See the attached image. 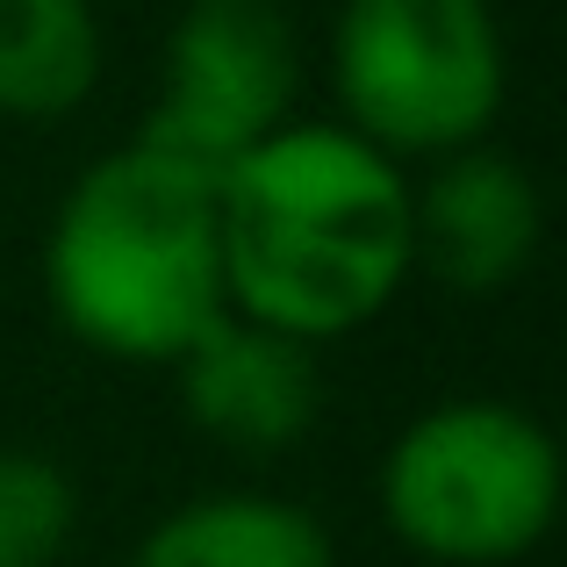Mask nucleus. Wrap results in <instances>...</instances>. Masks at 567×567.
<instances>
[{"instance_id":"nucleus-1","label":"nucleus","mask_w":567,"mask_h":567,"mask_svg":"<svg viewBox=\"0 0 567 567\" xmlns=\"http://www.w3.org/2000/svg\"><path fill=\"white\" fill-rule=\"evenodd\" d=\"M223 302L331 346L410 280V181L346 123H288L216 181Z\"/></svg>"},{"instance_id":"nucleus-2","label":"nucleus","mask_w":567,"mask_h":567,"mask_svg":"<svg viewBox=\"0 0 567 567\" xmlns=\"http://www.w3.org/2000/svg\"><path fill=\"white\" fill-rule=\"evenodd\" d=\"M43 288L80 346L123 367H173L223 317L216 173L152 144L94 158L43 237Z\"/></svg>"},{"instance_id":"nucleus-3","label":"nucleus","mask_w":567,"mask_h":567,"mask_svg":"<svg viewBox=\"0 0 567 567\" xmlns=\"http://www.w3.org/2000/svg\"><path fill=\"white\" fill-rule=\"evenodd\" d=\"M560 445L532 410L453 395L395 431L381 460V517L439 567H511L539 554L560 517Z\"/></svg>"},{"instance_id":"nucleus-4","label":"nucleus","mask_w":567,"mask_h":567,"mask_svg":"<svg viewBox=\"0 0 567 567\" xmlns=\"http://www.w3.org/2000/svg\"><path fill=\"white\" fill-rule=\"evenodd\" d=\"M346 130L374 152H467L511 94L496 0H346L331 29Z\"/></svg>"},{"instance_id":"nucleus-5","label":"nucleus","mask_w":567,"mask_h":567,"mask_svg":"<svg viewBox=\"0 0 567 567\" xmlns=\"http://www.w3.org/2000/svg\"><path fill=\"white\" fill-rule=\"evenodd\" d=\"M302 43L274 0H187L166 37V94L137 144L173 152L202 173H230L251 144L295 123Z\"/></svg>"},{"instance_id":"nucleus-6","label":"nucleus","mask_w":567,"mask_h":567,"mask_svg":"<svg viewBox=\"0 0 567 567\" xmlns=\"http://www.w3.org/2000/svg\"><path fill=\"white\" fill-rule=\"evenodd\" d=\"M546 202L525 158L467 144L431 166L424 187H410V274H431L460 302L517 288L539 259Z\"/></svg>"},{"instance_id":"nucleus-7","label":"nucleus","mask_w":567,"mask_h":567,"mask_svg":"<svg viewBox=\"0 0 567 567\" xmlns=\"http://www.w3.org/2000/svg\"><path fill=\"white\" fill-rule=\"evenodd\" d=\"M181 374V402L187 424L202 439L230 445V453H288L317 431L323 410V367L317 346L274 331V323H251L237 309H223L202 338L173 360Z\"/></svg>"},{"instance_id":"nucleus-8","label":"nucleus","mask_w":567,"mask_h":567,"mask_svg":"<svg viewBox=\"0 0 567 567\" xmlns=\"http://www.w3.org/2000/svg\"><path fill=\"white\" fill-rule=\"evenodd\" d=\"M130 567H338V539L295 496L216 488L158 517Z\"/></svg>"},{"instance_id":"nucleus-9","label":"nucleus","mask_w":567,"mask_h":567,"mask_svg":"<svg viewBox=\"0 0 567 567\" xmlns=\"http://www.w3.org/2000/svg\"><path fill=\"white\" fill-rule=\"evenodd\" d=\"M101 86L94 0H0V115L58 123Z\"/></svg>"},{"instance_id":"nucleus-10","label":"nucleus","mask_w":567,"mask_h":567,"mask_svg":"<svg viewBox=\"0 0 567 567\" xmlns=\"http://www.w3.org/2000/svg\"><path fill=\"white\" fill-rule=\"evenodd\" d=\"M80 525L65 467L29 445H0V567H58Z\"/></svg>"}]
</instances>
